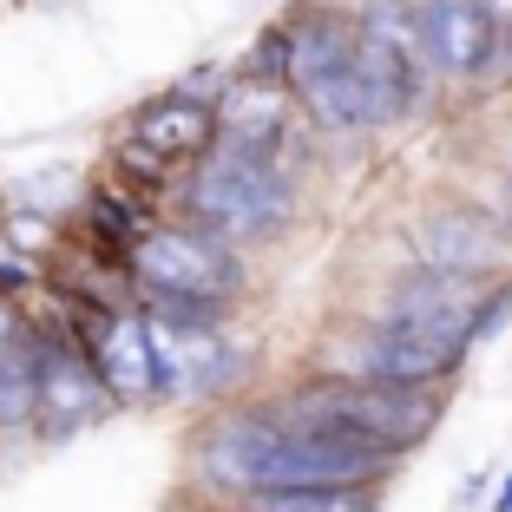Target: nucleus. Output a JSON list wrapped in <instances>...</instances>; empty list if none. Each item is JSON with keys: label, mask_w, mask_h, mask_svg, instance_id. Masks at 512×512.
Returning <instances> with one entry per match:
<instances>
[{"label": "nucleus", "mask_w": 512, "mask_h": 512, "mask_svg": "<svg viewBox=\"0 0 512 512\" xmlns=\"http://www.w3.org/2000/svg\"><path fill=\"white\" fill-rule=\"evenodd\" d=\"M480 289L467 276H447V270H414L388 289V302L375 309V322H394V329H414V335H434V342H460L473 348V316H480Z\"/></svg>", "instance_id": "nucleus-9"}, {"label": "nucleus", "mask_w": 512, "mask_h": 512, "mask_svg": "<svg viewBox=\"0 0 512 512\" xmlns=\"http://www.w3.org/2000/svg\"><path fill=\"white\" fill-rule=\"evenodd\" d=\"M506 256H512L506 224L486 217L480 204H460V197L421 211V224H414V263H427V270L467 276V283H499Z\"/></svg>", "instance_id": "nucleus-5"}, {"label": "nucleus", "mask_w": 512, "mask_h": 512, "mask_svg": "<svg viewBox=\"0 0 512 512\" xmlns=\"http://www.w3.org/2000/svg\"><path fill=\"white\" fill-rule=\"evenodd\" d=\"M243 79H276V86H289V33L270 27L263 40L250 46V60H243Z\"/></svg>", "instance_id": "nucleus-18"}, {"label": "nucleus", "mask_w": 512, "mask_h": 512, "mask_svg": "<svg viewBox=\"0 0 512 512\" xmlns=\"http://www.w3.org/2000/svg\"><path fill=\"white\" fill-rule=\"evenodd\" d=\"M86 342H92V362H99V375H106L119 407L158 401V322H151L145 302L138 309H112Z\"/></svg>", "instance_id": "nucleus-11"}, {"label": "nucleus", "mask_w": 512, "mask_h": 512, "mask_svg": "<svg viewBox=\"0 0 512 512\" xmlns=\"http://www.w3.org/2000/svg\"><path fill=\"white\" fill-rule=\"evenodd\" d=\"M86 230H92V243H99L106 263L132 270V250H138V237H145V217H138L119 191H92L86 197Z\"/></svg>", "instance_id": "nucleus-17"}, {"label": "nucleus", "mask_w": 512, "mask_h": 512, "mask_svg": "<svg viewBox=\"0 0 512 512\" xmlns=\"http://www.w3.org/2000/svg\"><path fill=\"white\" fill-rule=\"evenodd\" d=\"M296 211V184L276 165L270 151H243L217 138L204 158H197L191 184H184V217L230 243H263L289 224Z\"/></svg>", "instance_id": "nucleus-2"}, {"label": "nucleus", "mask_w": 512, "mask_h": 512, "mask_svg": "<svg viewBox=\"0 0 512 512\" xmlns=\"http://www.w3.org/2000/svg\"><path fill=\"white\" fill-rule=\"evenodd\" d=\"M289 33V92L309 99L316 86L355 73L362 66V20L355 14H335V7H296L283 20Z\"/></svg>", "instance_id": "nucleus-10"}, {"label": "nucleus", "mask_w": 512, "mask_h": 512, "mask_svg": "<svg viewBox=\"0 0 512 512\" xmlns=\"http://www.w3.org/2000/svg\"><path fill=\"white\" fill-rule=\"evenodd\" d=\"M493 14H499V27H506V20H512V0H493Z\"/></svg>", "instance_id": "nucleus-21"}, {"label": "nucleus", "mask_w": 512, "mask_h": 512, "mask_svg": "<svg viewBox=\"0 0 512 512\" xmlns=\"http://www.w3.org/2000/svg\"><path fill=\"white\" fill-rule=\"evenodd\" d=\"M40 427V322L0 348V434Z\"/></svg>", "instance_id": "nucleus-15"}, {"label": "nucleus", "mask_w": 512, "mask_h": 512, "mask_svg": "<svg viewBox=\"0 0 512 512\" xmlns=\"http://www.w3.org/2000/svg\"><path fill=\"white\" fill-rule=\"evenodd\" d=\"M486 512H512V473H499V480H493V506H486Z\"/></svg>", "instance_id": "nucleus-20"}, {"label": "nucleus", "mask_w": 512, "mask_h": 512, "mask_svg": "<svg viewBox=\"0 0 512 512\" xmlns=\"http://www.w3.org/2000/svg\"><path fill=\"white\" fill-rule=\"evenodd\" d=\"M132 276L145 296H204V302H230L243 289V263L237 243L217 230H145L132 250Z\"/></svg>", "instance_id": "nucleus-3"}, {"label": "nucleus", "mask_w": 512, "mask_h": 512, "mask_svg": "<svg viewBox=\"0 0 512 512\" xmlns=\"http://www.w3.org/2000/svg\"><path fill=\"white\" fill-rule=\"evenodd\" d=\"M243 512H381V486H256Z\"/></svg>", "instance_id": "nucleus-16"}, {"label": "nucleus", "mask_w": 512, "mask_h": 512, "mask_svg": "<svg viewBox=\"0 0 512 512\" xmlns=\"http://www.w3.org/2000/svg\"><path fill=\"white\" fill-rule=\"evenodd\" d=\"M289 421L276 407H230L224 421L204 434V453H197V473L211 493H230V499H250L256 486H270V460L283 447Z\"/></svg>", "instance_id": "nucleus-6"}, {"label": "nucleus", "mask_w": 512, "mask_h": 512, "mask_svg": "<svg viewBox=\"0 0 512 512\" xmlns=\"http://www.w3.org/2000/svg\"><path fill=\"white\" fill-rule=\"evenodd\" d=\"M467 355H473V348H460V342H434V335L394 329V322H368V329L348 335L342 375H362V381H414V388H447V381L467 368Z\"/></svg>", "instance_id": "nucleus-7"}, {"label": "nucleus", "mask_w": 512, "mask_h": 512, "mask_svg": "<svg viewBox=\"0 0 512 512\" xmlns=\"http://www.w3.org/2000/svg\"><path fill=\"white\" fill-rule=\"evenodd\" d=\"M512 322V276H499L493 289H480V316H473V348L493 342L499 329Z\"/></svg>", "instance_id": "nucleus-19"}, {"label": "nucleus", "mask_w": 512, "mask_h": 512, "mask_svg": "<svg viewBox=\"0 0 512 512\" xmlns=\"http://www.w3.org/2000/svg\"><path fill=\"white\" fill-rule=\"evenodd\" d=\"M289 427H342V434H375L388 447L414 453L447 421V388H414V381H362V375H322L302 381L276 401Z\"/></svg>", "instance_id": "nucleus-1"}, {"label": "nucleus", "mask_w": 512, "mask_h": 512, "mask_svg": "<svg viewBox=\"0 0 512 512\" xmlns=\"http://www.w3.org/2000/svg\"><path fill=\"white\" fill-rule=\"evenodd\" d=\"M112 407V388L92 362V342L73 322H40V434L73 440L79 427H92Z\"/></svg>", "instance_id": "nucleus-4"}, {"label": "nucleus", "mask_w": 512, "mask_h": 512, "mask_svg": "<svg viewBox=\"0 0 512 512\" xmlns=\"http://www.w3.org/2000/svg\"><path fill=\"white\" fill-rule=\"evenodd\" d=\"M283 119H289V86H276V79H243L237 86H224V99H217V138L224 145H243V151H283Z\"/></svg>", "instance_id": "nucleus-14"}, {"label": "nucleus", "mask_w": 512, "mask_h": 512, "mask_svg": "<svg viewBox=\"0 0 512 512\" xmlns=\"http://www.w3.org/2000/svg\"><path fill=\"white\" fill-rule=\"evenodd\" d=\"M237 375H243V355L230 342H217L211 329H171V322H158V394L165 401H211Z\"/></svg>", "instance_id": "nucleus-12"}, {"label": "nucleus", "mask_w": 512, "mask_h": 512, "mask_svg": "<svg viewBox=\"0 0 512 512\" xmlns=\"http://www.w3.org/2000/svg\"><path fill=\"white\" fill-rule=\"evenodd\" d=\"M421 20V53L440 79L453 86H480L499 53V14L493 0H414Z\"/></svg>", "instance_id": "nucleus-8"}, {"label": "nucleus", "mask_w": 512, "mask_h": 512, "mask_svg": "<svg viewBox=\"0 0 512 512\" xmlns=\"http://www.w3.org/2000/svg\"><path fill=\"white\" fill-rule=\"evenodd\" d=\"M132 138H145L151 151H165L171 165H178V158H204V151L217 145V106L197 99L191 86H171V92H158V99H145V106L132 112Z\"/></svg>", "instance_id": "nucleus-13"}]
</instances>
